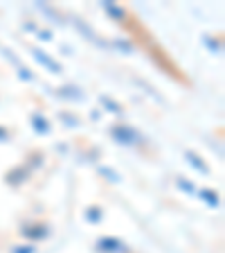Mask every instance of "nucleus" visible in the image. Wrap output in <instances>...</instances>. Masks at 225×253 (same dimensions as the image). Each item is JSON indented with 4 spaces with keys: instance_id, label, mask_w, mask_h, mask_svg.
<instances>
[{
    "instance_id": "obj_1",
    "label": "nucleus",
    "mask_w": 225,
    "mask_h": 253,
    "mask_svg": "<svg viewBox=\"0 0 225 253\" xmlns=\"http://www.w3.org/2000/svg\"><path fill=\"white\" fill-rule=\"evenodd\" d=\"M113 136H115L120 142H124V145H131V142L137 138L129 126H115V129H113Z\"/></svg>"
},
{
    "instance_id": "obj_2",
    "label": "nucleus",
    "mask_w": 225,
    "mask_h": 253,
    "mask_svg": "<svg viewBox=\"0 0 225 253\" xmlns=\"http://www.w3.org/2000/svg\"><path fill=\"white\" fill-rule=\"evenodd\" d=\"M36 57L41 59V61L45 63V66H47V68H50V70H59V66H57V63H54V61H50V59H47L43 52H36Z\"/></svg>"
}]
</instances>
